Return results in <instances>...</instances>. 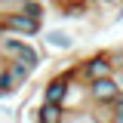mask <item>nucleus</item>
<instances>
[{
	"mask_svg": "<svg viewBox=\"0 0 123 123\" xmlns=\"http://www.w3.org/2000/svg\"><path fill=\"white\" fill-rule=\"evenodd\" d=\"M86 95H89V102H117L123 92H120V86H117L114 74H111V77L86 80Z\"/></svg>",
	"mask_w": 123,
	"mask_h": 123,
	"instance_id": "39448f33",
	"label": "nucleus"
},
{
	"mask_svg": "<svg viewBox=\"0 0 123 123\" xmlns=\"http://www.w3.org/2000/svg\"><path fill=\"white\" fill-rule=\"evenodd\" d=\"M77 68H80V77L83 80H95V77H111L114 74V65H111L108 49H95L89 55L77 59Z\"/></svg>",
	"mask_w": 123,
	"mask_h": 123,
	"instance_id": "20e7f679",
	"label": "nucleus"
},
{
	"mask_svg": "<svg viewBox=\"0 0 123 123\" xmlns=\"http://www.w3.org/2000/svg\"><path fill=\"white\" fill-rule=\"evenodd\" d=\"M34 77V68H28L25 62H9L3 59V74H0V89H3V98H12L15 92H22L31 83Z\"/></svg>",
	"mask_w": 123,
	"mask_h": 123,
	"instance_id": "7ed1b4c3",
	"label": "nucleus"
},
{
	"mask_svg": "<svg viewBox=\"0 0 123 123\" xmlns=\"http://www.w3.org/2000/svg\"><path fill=\"white\" fill-rule=\"evenodd\" d=\"M40 37H43V46L52 49V52H71L74 43H77V37L68 28H49V31H43Z\"/></svg>",
	"mask_w": 123,
	"mask_h": 123,
	"instance_id": "423d86ee",
	"label": "nucleus"
},
{
	"mask_svg": "<svg viewBox=\"0 0 123 123\" xmlns=\"http://www.w3.org/2000/svg\"><path fill=\"white\" fill-rule=\"evenodd\" d=\"M37 117H40V123H68L71 111H68L65 105H55V102H43V98H40Z\"/></svg>",
	"mask_w": 123,
	"mask_h": 123,
	"instance_id": "0eeeda50",
	"label": "nucleus"
},
{
	"mask_svg": "<svg viewBox=\"0 0 123 123\" xmlns=\"http://www.w3.org/2000/svg\"><path fill=\"white\" fill-rule=\"evenodd\" d=\"M111 123H123V95L111 105Z\"/></svg>",
	"mask_w": 123,
	"mask_h": 123,
	"instance_id": "1a4fd4ad",
	"label": "nucleus"
},
{
	"mask_svg": "<svg viewBox=\"0 0 123 123\" xmlns=\"http://www.w3.org/2000/svg\"><path fill=\"white\" fill-rule=\"evenodd\" d=\"M0 31L34 40V37L43 34V18H37V15H31V12H3L0 15Z\"/></svg>",
	"mask_w": 123,
	"mask_h": 123,
	"instance_id": "f03ea898",
	"label": "nucleus"
},
{
	"mask_svg": "<svg viewBox=\"0 0 123 123\" xmlns=\"http://www.w3.org/2000/svg\"><path fill=\"white\" fill-rule=\"evenodd\" d=\"M0 74H3V55H0ZM0 98H3V89H0Z\"/></svg>",
	"mask_w": 123,
	"mask_h": 123,
	"instance_id": "9b49d317",
	"label": "nucleus"
},
{
	"mask_svg": "<svg viewBox=\"0 0 123 123\" xmlns=\"http://www.w3.org/2000/svg\"><path fill=\"white\" fill-rule=\"evenodd\" d=\"M114 80H117V86H120V92H123V71H114Z\"/></svg>",
	"mask_w": 123,
	"mask_h": 123,
	"instance_id": "9d476101",
	"label": "nucleus"
},
{
	"mask_svg": "<svg viewBox=\"0 0 123 123\" xmlns=\"http://www.w3.org/2000/svg\"><path fill=\"white\" fill-rule=\"evenodd\" d=\"M0 55L9 62H25L28 68L43 65V49L34 43L31 37H15V34H0Z\"/></svg>",
	"mask_w": 123,
	"mask_h": 123,
	"instance_id": "f257e3e1",
	"label": "nucleus"
},
{
	"mask_svg": "<svg viewBox=\"0 0 123 123\" xmlns=\"http://www.w3.org/2000/svg\"><path fill=\"white\" fill-rule=\"evenodd\" d=\"M108 55H111V65H114V71H123V43L111 46V49H108Z\"/></svg>",
	"mask_w": 123,
	"mask_h": 123,
	"instance_id": "6e6552de",
	"label": "nucleus"
}]
</instances>
